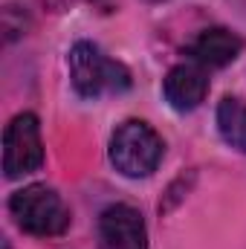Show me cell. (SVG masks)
<instances>
[{
  "label": "cell",
  "instance_id": "9c48e42d",
  "mask_svg": "<svg viewBox=\"0 0 246 249\" xmlns=\"http://www.w3.org/2000/svg\"><path fill=\"white\" fill-rule=\"evenodd\" d=\"M145 3H162V0H145Z\"/></svg>",
  "mask_w": 246,
  "mask_h": 249
},
{
  "label": "cell",
  "instance_id": "8992f818",
  "mask_svg": "<svg viewBox=\"0 0 246 249\" xmlns=\"http://www.w3.org/2000/svg\"><path fill=\"white\" fill-rule=\"evenodd\" d=\"M162 96L165 102L177 110V113H191L197 110L206 96H209V75L206 67L194 61H183L168 70L165 81H162Z\"/></svg>",
  "mask_w": 246,
  "mask_h": 249
},
{
  "label": "cell",
  "instance_id": "5b68a950",
  "mask_svg": "<svg viewBox=\"0 0 246 249\" xmlns=\"http://www.w3.org/2000/svg\"><path fill=\"white\" fill-rule=\"evenodd\" d=\"M99 249H148L142 214L127 203L107 206L99 214Z\"/></svg>",
  "mask_w": 246,
  "mask_h": 249
},
{
  "label": "cell",
  "instance_id": "7a4b0ae2",
  "mask_svg": "<svg viewBox=\"0 0 246 249\" xmlns=\"http://www.w3.org/2000/svg\"><path fill=\"white\" fill-rule=\"evenodd\" d=\"M107 154H110V162L119 174L139 180V177H151L159 168L162 154H165V142L148 122L127 119L113 130Z\"/></svg>",
  "mask_w": 246,
  "mask_h": 249
},
{
  "label": "cell",
  "instance_id": "277c9868",
  "mask_svg": "<svg viewBox=\"0 0 246 249\" xmlns=\"http://www.w3.org/2000/svg\"><path fill=\"white\" fill-rule=\"evenodd\" d=\"M44 165L41 122L35 113H18L3 130V174L18 180Z\"/></svg>",
  "mask_w": 246,
  "mask_h": 249
},
{
  "label": "cell",
  "instance_id": "52a82bcc",
  "mask_svg": "<svg viewBox=\"0 0 246 249\" xmlns=\"http://www.w3.org/2000/svg\"><path fill=\"white\" fill-rule=\"evenodd\" d=\"M244 50V41L226 29V26H211V29H203L191 44H188V61L200 64L206 70H220L226 64H232Z\"/></svg>",
  "mask_w": 246,
  "mask_h": 249
},
{
  "label": "cell",
  "instance_id": "ba28073f",
  "mask_svg": "<svg viewBox=\"0 0 246 249\" xmlns=\"http://www.w3.org/2000/svg\"><path fill=\"white\" fill-rule=\"evenodd\" d=\"M217 133L220 139L246 154V102L238 96H223V102L217 105Z\"/></svg>",
  "mask_w": 246,
  "mask_h": 249
},
{
  "label": "cell",
  "instance_id": "3957f363",
  "mask_svg": "<svg viewBox=\"0 0 246 249\" xmlns=\"http://www.w3.org/2000/svg\"><path fill=\"white\" fill-rule=\"evenodd\" d=\"M9 212L15 223L26 235H35V238H55V235H64L70 226L67 203L55 188L44 186V183H32V186L15 191L9 200Z\"/></svg>",
  "mask_w": 246,
  "mask_h": 249
},
{
  "label": "cell",
  "instance_id": "6da1fadb",
  "mask_svg": "<svg viewBox=\"0 0 246 249\" xmlns=\"http://www.w3.org/2000/svg\"><path fill=\"white\" fill-rule=\"evenodd\" d=\"M70 81L81 99H102L110 93H124L130 87V70L122 61H113L90 41H75L70 55Z\"/></svg>",
  "mask_w": 246,
  "mask_h": 249
}]
</instances>
